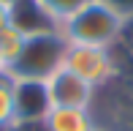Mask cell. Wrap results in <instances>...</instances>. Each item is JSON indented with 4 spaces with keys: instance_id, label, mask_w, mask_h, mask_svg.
<instances>
[{
    "instance_id": "obj_15",
    "label": "cell",
    "mask_w": 133,
    "mask_h": 131,
    "mask_svg": "<svg viewBox=\"0 0 133 131\" xmlns=\"http://www.w3.org/2000/svg\"><path fill=\"white\" fill-rule=\"evenodd\" d=\"M95 131H101V128H95Z\"/></svg>"
},
{
    "instance_id": "obj_7",
    "label": "cell",
    "mask_w": 133,
    "mask_h": 131,
    "mask_svg": "<svg viewBox=\"0 0 133 131\" xmlns=\"http://www.w3.org/2000/svg\"><path fill=\"white\" fill-rule=\"evenodd\" d=\"M44 131H95V120L90 109H76V106H52L46 115Z\"/></svg>"
},
{
    "instance_id": "obj_10",
    "label": "cell",
    "mask_w": 133,
    "mask_h": 131,
    "mask_svg": "<svg viewBox=\"0 0 133 131\" xmlns=\"http://www.w3.org/2000/svg\"><path fill=\"white\" fill-rule=\"evenodd\" d=\"M14 90H11V74L0 76V131L14 128Z\"/></svg>"
},
{
    "instance_id": "obj_14",
    "label": "cell",
    "mask_w": 133,
    "mask_h": 131,
    "mask_svg": "<svg viewBox=\"0 0 133 131\" xmlns=\"http://www.w3.org/2000/svg\"><path fill=\"white\" fill-rule=\"evenodd\" d=\"M14 3H19V0H0V5H5V8H11Z\"/></svg>"
},
{
    "instance_id": "obj_9",
    "label": "cell",
    "mask_w": 133,
    "mask_h": 131,
    "mask_svg": "<svg viewBox=\"0 0 133 131\" xmlns=\"http://www.w3.org/2000/svg\"><path fill=\"white\" fill-rule=\"evenodd\" d=\"M35 3H38L57 25H63L68 16H74L84 3H90V0H35Z\"/></svg>"
},
{
    "instance_id": "obj_11",
    "label": "cell",
    "mask_w": 133,
    "mask_h": 131,
    "mask_svg": "<svg viewBox=\"0 0 133 131\" xmlns=\"http://www.w3.org/2000/svg\"><path fill=\"white\" fill-rule=\"evenodd\" d=\"M101 3H106L111 11H117L125 22H133V0H101Z\"/></svg>"
},
{
    "instance_id": "obj_2",
    "label": "cell",
    "mask_w": 133,
    "mask_h": 131,
    "mask_svg": "<svg viewBox=\"0 0 133 131\" xmlns=\"http://www.w3.org/2000/svg\"><path fill=\"white\" fill-rule=\"evenodd\" d=\"M65 52H68V41L60 33V27L27 35L25 46H22V55L8 68V74L16 76V79H44L46 82L54 71L63 68Z\"/></svg>"
},
{
    "instance_id": "obj_12",
    "label": "cell",
    "mask_w": 133,
    "mask_h": 131,
    "mask_svg": "<svg viewBox=\"0 0 133 131\" xmlns=\"http://www.w3.org/2000/svg\"><path fill=\"white\" fill-rule=\"evenodd\" d=\"M11 25V19H8V8H5V5H0V30H3V27H8Z\"/></svg>"
},
{
    "instance_id": "obj_8",
    "label": "cell",
    "mask_w": 133,
    "mask_h": 131,
    "mask_svg": "<svg viewBox=\"0 0 133 131\" xmlns=\"http://www.w3.org/2000/svg\"><path fill=\"white\" fill-rule=\"evenodd\" d=\"M25 38H27V35L22 33V30H16L14 25H8V27H3V30H0V57L5 60L8 68L16 63V57L22 55Z\"/></svg>"
},
{
    "instance_id": "obj_1",
    "label": "cell",
    "mask_w": 133,
    "mask_h": 131,
    "mask_svg": "<svg viewBox=\"0 0 133 131\" xmlns=\"http://www.w3.org/2000/svg\"><path fill=\"white\" fill-rule=\"evenodd\" d=\"M128 22L111 11L101 0L84 3L74 16L60 25V33L65 35L68 44H84V46H114L119 35L125 33Z\"/></svg>"
},
{
    "instance_id": "obj_3",
    "label": "cell",
    "mask_w": 133,
    "mask_h": 131,
    "mask_svg": "<svg viewBox=\"0 0 133 131\" xmlns=\"http://www.w3.org/2000/svg\"><path fill=\"white\" fill-rule=\"evenodd\" d=\"M63 68L79 74L84 82L98 90L106 87L117 74V57H114L111 46H84V44H68Z\"/></svg>"
},
{
    "instance_id": "obj_5",
    "label": "cell",
    "mask_w": 133,
    "mask_h": 131,
    "mask_svg": "<svg viewBox=\"0 0 133 131\" xmlns=\"http://www.w3.org/2000/svg\"><path fill=\"white\" fill-rule=\"evenodd\" d=\"M49 87L52 106H76V109H90L95 101V87L90 82H84L79 74L68 68H60L46 79Z\"/></svg>"
},
{
    "instance_id": "obj_13",
    "label": "cell",
    "mask_w": 133,
    "mask_h": 131,
    "mask_svg": "<svg viewBox=\"0 0 133 131\" xmlns=\"http://www.w3.org/2000/svg\"><path fill=\"white\" fill-rule=\"evenodd\" d=\"M3 74H8V66H5V60L0 57V76H3Z\"/></svg>"
},
{
    "instance_id": "obj_4",
    "label": "cell",
    "mask_w": 133,
    "mask_h": 131,
    "mask_svg": "<svg viewBox=\"0 0 133 131\" xmlns=\"http://www.w3.org/2000/svg\"><path fill=\"white\" fill-rule=\"evenodd\" d=\"M14 90V123L16 126H44L52 112L49 87L44 79H16L11 76Z\"/></svg>"
},
{
    "instance_id": "obj_6",
    "label": "cell",
    "mask_w": 133,
    "mask_h": 131,
    "mask_svg": "<svg viewBox=\"0 0 133 131\" xmlns=\"http://www.w3.org/2000/svg\"><path fill=\"white\" fill-rule=\"evenodd\" d=\"M8 19L16 30H22L25 35H35V33H46V30H57V22L41 8L35 0H19L8 8Z\"/></svg>"
}]
</instances>
